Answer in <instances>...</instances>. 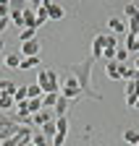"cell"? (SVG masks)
<instances>
[{
	"mask_svg": "<svg viewBox=\"0 0 139 146\" xmlns=\"http://www.w3.org/2000/svg\"><path fill=\"white\" fill-rule=\"evenodd\" d=\"M92 65H95V58H87V60H81V63L68 65V73H74V76H76V81H79V86H81V97H89V99L100 102L102 97L92 89Z\"/></svg>",
	"mask_w": 139,
	"mask_h": 146,
	"instance_id": "1",
	"label": "cell"
},
{
	"mask_svg": "<svg viewBox=\"0 0 139 146\" xmlns=\"http://www.w3.org/2000/svg\"><path fill=\"white\" fill-rule=\"evenodd\" d=\"M37 84L42 86V94H58L60 91V76H58V70H50V68H40L37 73Z\"/></svg>",
	"mask_w": 139,
	"mask_h": 146,
	"instance_id": "2",
	"label": "cell"
},
{
	"mask_svg": "<svg viewBox=\"0 0 139 146\" xmlns=\"http://www.w3.org/2000/svg\"><path fill=\"white\" fill-rule=\"evenodd\" d=\"M60 97H66V99L81 97V86H79V81H76L74 73H66V76L60 78Z\"/></svg>",
	"mask_w": 139,
	"mask_h": 146,
	"instance_id": "3",
	"label": "cell"
},
{
	"mask_svg": "<svg viewBox=\"0 0 139 146\" xmlns=\"http://www.w3.org/2000/svg\"><path fill=\"white\" fill-rule=\"evenodd\" d=\"M11 120L19 123V125H32V112H29L26 102L24 104H16V115H11Z\"/></svg>",
	"mask_w": 139,
	"mask_h": 146,
	"instance_id": "4",
	"label": "cell"
},
{
	"mask_svg": "<svg viewBox=\"0 0 139 146\" xmlns=\"http://www.w3.org/2000/svg\"><path fill=\"white\" fill-rule=\"evenodd\" d=\"M21 58H32V55H40L42 52V44H40V39L34 36V39H29V42H21Z\"/></svg>",
	"mask_w": 139,
	"mask_h": 146,
	"instance_id": "5",
	"label": "cell"
},
{
	"mask_svg": "<svg viewBox=\"0 0 139 146\" xmlns=\"http://www.w3.org/2000/svg\"><path fill=\"white\" fill-rule=\"evenodd\" d=\"M126 107H134V102H136V97H139V78H134V81H126Z\"/></svg>",
	"mask_w": 139,
	"mask_h": 146,
	"instance_id": "6",
	"label": "cell"
},
{
	"mask_svg": "<svg viewBox=\"0 0 139 146\" xmlns=\"http://www.w3.org/2000/svg\"><path fill=\"white\" fill-rule=\"evenodd\" d=\"M47 120H55V112H53V110H47V107H42L40 112L32 115V125H42V123H47Z\"/></svg>",
	"mask_w": 139,
	"mask_h": 146,
	"instance_id": "7",
	"label": "cell"
},
{
	"mask_svg": "<svg viewBox=\"0 0 139 146\" xmlns=\"http://www.w3.org/2000/svg\"><path fill=\"white\" fill-rule=\"evenodd\" d=\"M24 29H37V11L32 5L24 8Z\"/></svg>",
	"mask_w": 139,
	"mask_h": 146,
	"instance_id": "8",
	"label": "cell"
},
{
	"mask_svg": "<svg viewBox=\"0 0 139 146\" xmlns=\"http://www.w3.org/2000/svg\"><path fill=\"white\" fill-rule=\"evenodd\" d=\"M102 50H105V34H97L95 42H92V58H95V60L102 58Z\"/></svg>",
	"mask_w": 139,
	"mask_h": 146,
	"instance_id": "9",
	"label": "cell"
},
{
	"mask_svg": "<svg viewBox=\"0 0 139 146\" xmlns=\"http://www.w3.org/2000/svg\"><path fill=\"white\" fill-rule=\"evenodd\" d=\"M118 65H121V63H115V60H105V73H108V78H110V81H118V78H121Z\"/></svg>",
	"mask_w": 139,
	"mask_h": 146,
	"instance_id": "10",
	"label": "cell"
},
{
	"mask_svg": "<svg viewBox=\"0 0 139 146\" xmlns=\"http://www.w3.org/2000/svg\"><path fill=\"white\" fill-rule=\"evenodd\" d=\"M124 47H126V52H136L139 55V39H136V34H126L124 36Z\"/></svg>",
	"mask_w": 139,
	"mask_h": 146,
	"instance_id": "11",
	"label": "cell"
},
{
	"mask_svg": "<svg viewBox=\"0 0 139 146\" xmlns=\"http://www.w3.org/2000/svg\"><path fill=\"white\" fill-rule=\"evenodd\" d=\"M108 31L110 34H126V24L121 21V18H110L108 21Z\"/></svg>",
	"mask_w": 139,
	"mask_h": 146,
	"instance_id": "12",
	"label": "cell"
},
{
	"mask_svg": "<svg viewBox=\"0 0 139 146\" xmlns=\"http://www.w3.org/2000/svg\"><path fill=\"white\" fill-rule=\"evenodd\" d=\"M40 133H42L45 138H53V136L58 133V128H55V120H47V123H42V125H40Z\"/></svg>",
	"mask_w": 139,
	"mask_h": 146,
	"instance_id": "13",
	"label": "cell"
},
{
	"mask_svg": "<svg viewBox=\"0 0 139 146\" xmlns=\"http://www.w3.org/2000/svg\"><path fill=\"white\" fill-rule=\"evenodd\" d=\"M47 16L53 18V21H60V18L66 16V11H63V5H58V3H53V5H47Z\"/></svg>",
	"mask_w": 139,
	"mask_h": 146,
	"instance_id": "14",
	"label": "cell"
},
{
	"mask_svg": "<svg viewBox=\"0 0 139 146\" xmlns=\"http://www.w3.org/2000/svg\"><path fill=\"white\" fill-rule=\"evenodd\" d=\"M32 136H34L32 125H19V131H16V138H19V143H21V141H32Z\"/></svg>",
	"mask_w": 139,
	"mask_h": 146,
	"instance_id": "15",
	"label": "cell"
},
{
	"mask_svg": "<svg viewBox=\"0 0 139 146\" xmlns=\"http://www.w3.org/2000/svg\"><path fill=\"white\" fill-rule=\"evenodd\" d=\"M16 131H19V123L0 125V141H3V138H11V136H16Z\"/></svg>",
	"mask_w": 139,
	"mask_h": 146,
	"instance_id": "16",
	"label": "cell"
},
{
	"mask_svg": "<svg viewBox=\"0 0 139 146\" xmlns=\"http://www.w3.org/2000/svg\"><path fill=\"white\" fill-rule=\"evenodd\" d=\"M68 102H71V99H66V97H58V102H55V107H53L55 117H60V115H66V112H68Z\"/></svg>",
	"mask_w": 139,
	"mask_h": 146,
	"instance_id": "17",
	"label": "cell"
},
{
	"mask_svg": "<svg viewBox=\"0 0 139 146\" xmlns=\"http://www.w3.org/2000/svg\"><path fill=\"white\" fill-rule=\"evenodd\" d=\"M3 65H8V68H19V65H21V52H11V55H5V58H3Z\"/></svg>",
	"mask_w": 139,
	"mask_h": 146,
	"instance_id": "18",
	"label": "cell"
},
{
	"mask_svg": "<svg viewBox=\"0 0 139 146\" xmlns=\"http://www.w3.org/2000/svg\"><path fill=\"white\" fill-rule=\"evenodd\" d=\"M40 65V55H32V58H21V70H32V68H37Z\"/></svg>",
	"mask_w": 139,
	"mask_h": 146,
	"instance_id": "19",
	"label": "cell"
},
{
	"mask_svg": "<svg viewBox=\"0 0 139 146\" xmlns=\"http://www.w3.org/2000/svg\"><path fill=\"white\" fill-rule=\"evenodd\" d=\"M29 99V91H26V86H16V94H13V102L16 104H24Z\"/></svg>",
	"mask_w": 139,
	"mask_h": 146,
	"instance_id": "20",
	"label": "cell"
},
{
	"mask_svg": "<svg viewBox=\"0 0 139 146\" xmlns=\"http://www.w3.org/2000/svg\"><path fill=\"white\" fill-rule=\"evenodd\" d=\"M26 107H29L32 115L40 112V110H42V97H29V99H26Z\"/></svg>",
	"mask_w": 139,
	"mask_h": 146,
	"instance_id": "21",
	"label": "cell"
},
{
	"mask_svg": "<svg viewBox=\"0 0 139 146\" xmlns=\"http://www.w3.org/2000/svg\"><path fill=\"white\" fill-rule=\"evenodd\" d=\"M13 94H0V112H8V110L13 107Z\"/></svg>",
	"mask_w": 139,
	"mask_h": 146,
	"instance_id": "22",
	"label": "cell"
},
{
	"mask_svg": "<svg viewBox=\"0 0 139 146\" xmlns=\"http://www.w3.org/2000/svg\"><path fill=\"white\" fill-rule=\"evenodd\" d=\"M8 18H11V24H16L19 29H24V11H11Z\"/></svg>",
	"mask_w": 139,
	"mask_h": 146,
	"instance_id": "23",
	"label": "cell"
},
{
	"mask_svg": "<svg viewBox=\"0 0 139 146\" xmlns=\"http://www.w3.org/2000/svg\"><path fill=\"white\" fill-rule=\"evenodd\" d=\"M58 97H60V91H58V94H42V107L53 110V107H55V102H58Z\"/></svg>",
	"mask_w": 139,
	"mask_h": 146,
	"instance_id": "24",
	"label": "cell"
},
{
	"mask_svg": "<svg viewBox=\"0 0 139 146\" xmlns=\"http://www.w3.org/2000/svg\"><path fill=\"white\" fill-rule=\"evenodd\" d=\"M55 128H58V133H63V136H68V117H66V115H60V117H55Z\"/></svg>",
	"mask_w": 139,
	"mask_h": 146,
	"instance_id": "25",
	"label": "cell"
},
{
	"mask_svg": "<svg viewBox=\"0 0 139 146\" xmlns=\"http://www.w3.org/2000/svg\"><path fill=\"white\" fill-rule=\"evenodd\" d=\"M115 63H129V52H126V47L121 44V47H115V58H113Z\"/></svg>",
	"mask_w": 139,
	"mask_h": 146,
	"instance_id": "26",
	"label": "cell"
},
{
	"mask_svg": "<svg viewBox=\"0 0 139 146\" xmlns=\"http://www.w3.org/2000/svg\"><path fill=\"white\" fill-rule=\"evenodd\" d=\"M124 141H126V143H136V141H139V131L126 128V131H124Z\"/></svg>",
	"mask_w": 139,
	"mask_h": 146,
	"instance_id": "27",
	"label": "cell"
},
{
	"mask_svg": "<svg viewBox=\"0 0 139 146\" xmlns=\"http://www.w3.org/2000/svg\"><path fill=\"white\" fill-rule=\"evenodd\" d=\"M37 11V29L45 26V21H50V16H47V8H34Z\"/></svg>",
	"mask_w": 139,
	"mask_h": 146,
	"instance_id": "28",
	"label": "cell"
},
{
	"mask_svg": "<svg viewBox=\"0 0 139 146\" xmlns=\"http://www.w3.org/2000/svg\"><path fill=\"white\" fill-rule=\"evenodd\" d=\"M32 146H50V138H45L42 133H34L32 136Z\"/></svg>",
	"mask_w": 139,
	"mask_h": 146,
	"instance_id": "29",
	"label": "cell"
},
{
	"mask_svg": "<svg viewBox=\"0 0 139 146\" xmlns=\"http://www.w3.org/2000/svg\"><path fill=\"white\" fill-rule=\"evenodd\" d=\"M139 31V16L129 18V24H126V34H136Z\"/></svg>",
	"mask_w": 139,
	"mask_h": 146,
	"instance_id": "30",
	"label": "cell"
},
{
	"mask_svg": "<svg viewBox=\"0 0 139 146\" xmlns=\"http://www.w3.org/2000/svg\"><path fill=\"white\" fill-rule=\"evenodd\" d=\"M29 5V0H8V8L11 11H24Z\"/></svg>",
	"mask_w": 139,
	"mask_h": 146,
	"instance_id": "31",
	"label": "cell"
},
{
	"mask_svg": "<svg viewBox=\"0 0 139 146\" xmlns=\"http://www.w3.org/2000/svg\"><path fill=\"white\" fill-rule=\"evenodd\" d=\"M19 36H21V42H29V39H34V36H37V29H21Z\"/></svg>",
	"mask_w": 139,
	"mask_h": 146,
	"instance_id": "32",
	"label": "cell"
},
{
	"mask_svg": "<svg viewBox=\"0 0 139 146\" xmlns=\"http://www.w3.org/2000/svg\"><path fill=\"white\" fill-rule=\"evenodd\" d=\"M124 13H126V18H134V16H139V8H136L134 3H126V8H124Z\"/></svg>",
	"mask_w": 139,
	"mask_h": 146,
	"instance_id": "33",
	"label": "cell"
},
{
	"mask_svg": "<svg viewBox=\"0 0 139 146\" xmlns=\"http://www.w3.org/2000/svg\"><path fill=\"white\" fill-rule=\"evenodd\" d=\"M26 91H29V97H42V86H40V84L26 86Z\"/></svg>",
	"mask_w": 139,
	"mask_h": 146,
	"instance_id": "34",
	"label": "cell"
},
{
	"mask_svg": "<svg viewBox=\"0 0 139 146\" xmlns=\"http://www.w3.org/2000/svg\"><path fill=\"white\" fill-rule=\"evenodd\" d=\"M63 143H66V136L63 133H55L53 138H50V146H63Z\"/></svg>",
	"mask_w": 139,
	"mask_h": 146,
	"instance_id": "35",
	"label": "cell"
},
{
	"mask_svg": "<svg viewBox=\"0 0 139 146\" xmlns=\"http://www.w3.org/2000/svg\"><path fill=\"white\" fill-rule=\"evenodd\" d=\"M105 47H118V39H115V34H105Z\"/></svg>",
	"mask_w": 139,
	"mask_h": 146,
	"instance_id": "36",
	"label": "cell"
},
{
	"mask_svg": "<svg viewBox=\"0 0 139 146\" xmlns=\"http://www.w3.org/2000/svg\"><path fill=\"white\" fill-rule=\"evenodd\" d=\"M16 143H19V138H16V136H11V138H3V146H16Z\"/></svg>",
	"mask_w": 139,
	"mask_h": 146,
	"instance_id": "37",
	"label": "cell"
},
{
	"mask_svg": "<svg viewBox=\"0 0 139 146\" xmlns=\"http://www.w3.org/2000/svg\"><path fill=\"white\" fill-rule=\"evenodd\" d=\"M8 26H11V18H0V34H3Z\"/></svg>",
	"mask_w": 139,
	"mask_h": 146,
	"instance_id": "38",
	"label": "cell"
},
{
	"mask_svg": "<svg viewBox=\"0 0 139 146\" xmlns=\"http://www.w3.org/2000/svg\"><path fill=\"white\" fill-rule=\"evenodd\" d=\"M8 13H11L8 5H0V18H8Z\"/></svg>",
	"mask_w": 139,
	"mask_h": 146,
	"instance_id": "39",
	"label": "cell"
},
{
	"mask_svg": "<svg viewBox=\"0 0 139 146\" xmlns=\"http://www.w3.org/2000/svg\"><path fill=\"white\" fill-rule=\"evenodd\" d=\"M8 123H13L11 115H0V125H8Z\"/></svg>",
	"mask_w": 139,
	"mask_h": 146,
	"instance_id": "40",
	"label": "cell"
},
{
	"mask_svg": "<svg viewBox=\"0 0 139 146\" xmlns=\"http://www.w3.org/2000/svg\"><path fill=\"white\" fill-rule=\"evenodd\" d=\"M5 50V39H3V34H0V52Z\"/></svg>",
	"mask_w": 139,
	"mask_h": 146,
	"instance_id": "41",
	"label": "cell"
},
{
	"mask_svg": "<svg viewBox=\"0 0 139 146\" xmlns=\"http://www.w3.org/2000/svg\"><path fill=\"white\" fill-rule=\"evenodd\" d=\"M29 3H32V8H40V0H29Z\"/></svg>",
	"mask_w": 139,
	"mask_h": 146,
	"instance_id": "42",
	"label": "cell"
},
{
	"mask_svg": "<svg viewBox=\"0 0 139 146\" xmlns=\"http://www.w3.org/2000/svg\"><path fill=\"white\" fill-rule=\"evenodd\" d=\"M134 68H136V70H139V55H136V60H134Z\"/></svg>",
	"mask_w": 139,
	"mask_h": 146,
	"instance_id": "43",
	"label": "cell"
},
{
	"mask_svg": "<svg viewBox=\"0 0 139 146\" xmlns=\"http://www.w3.org/2000/svg\"><path fill=\"white\" fill-rule=\"evenodd\" d=\"M0 5H8V0H0Z\"/></svg>",
	"mask_w": 139,
	"mask_h": 146,
	"instance_id": "44",
	"label": "cell"
},
{
	"mask_svg": "<svg viewBox=\"0 0 139 146\" xmlns=\"http://www.w3.org/2000/svg\"><path fill=\"white\" fill-rule=\"evenodd\" d=\"M134 5H136V8H139V0H134Z\"/></svg>",
	"mask_w": 139,
	"mask_h": 146,
	"instance_id": "45",
	"label": "cell"
},
{
	"mask_svg": "<svg viewBox=\"0 0 139 146\" xmlns=\"http://www.w3.org/2000/svg\"><path fill=\"white\" fill-rule=\"evenodd\" d=\"M0 63H3V52H0Z\"/></svg>",
	"mask_w": 139,
	"mask_h": 146,
	"instance_id": "46",
	"label": "cell"
},
{
	"mask_svg": "<svg viewBox=\"0 0 139 146\" xmlns=\"http://www.w3.org/2000/svg\"><path fill=\"white\" fill-rule=\"evenodd\" d=\"M136 39H139V31H136Z\"/></svg>",
	"mask_w": 139,
	"mask_h": 146,
	"instance_id": "47",
	"label": "cell"
},
{
	"mask_svg": "<svg viewBox=\"0 0 139 146\" xmlns=\"http://www.w3.org/2000/svg\"><path fill=\"white\" fill-rule=\"evenodd\" d=\"M0 146H3V141H0Z\"/></svg>",
	"mask_w": 139,
	"mask_h": 146,
	"instance_id": "48",
	"label": "cell"
},
{
	"mask_svg": "<svg viewBox=\"0 0 139 146\" xmlns=\"http://www.w3.org/2000/svg\"><path fill=\"white\" fill-rule=\"evenodd\" d=\"M136 146H139V141H136Z\"/></svg>",
	"mask_w": 139,
	"mask_h": 146,
	"instance_id": "49",
	"label": "cell"
}]
</instances>
